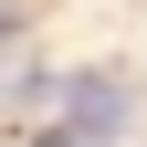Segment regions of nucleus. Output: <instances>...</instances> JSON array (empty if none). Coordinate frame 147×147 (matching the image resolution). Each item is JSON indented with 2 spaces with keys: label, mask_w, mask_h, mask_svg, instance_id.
I'll list each match as a JSON object with an SVG mask.
<instances>
[{
  "label": "nucleus",
  "mask_w": 147,
  "mask_h": 147,
  "mask_svg": "<svg viewBox=\"0 0 147 147\" xmlns=\"http://www.w3.org/2000/svg\"><path fill=\"white\" fill-rule=\"evenodd\" d=\"M126 116H137V105H126L116 74H74V95H63V137H74V147H116Z\"/></svg>",
  "instance_id": "1"
},
{
  "label": "nucleus",
  "mask_w": 147,
  "mask_h": 147,
  "mask_svg": "<svg viewBox=\"0 0 147 147\" xmlns=\"http://www.w3.org/2000/svg\"><path fill=\"white\" fill-rule=\"evenodd\" d=\"M63 95H74V74H42V63H21L11 84H0V105H11V116H42V105H63Z\"/></svg>",
  "instance_id": "2"
},
{
  "label": "nucleus",
  "mask_w": 147,
  "mask_h": 147,
  "mask_svg": "<svg viewBox=\"0 0 147 147\" xmlns=\"http://www.w3.org/2000/svg\"><path fill=\"white\" fill-rule=\"evenodd\" d=\"M21 147H74V137H63V126H42V137H21Z\"/></svg>",
  "instance_id": "3"
}]
</instances>
